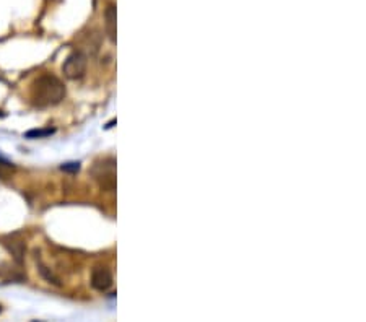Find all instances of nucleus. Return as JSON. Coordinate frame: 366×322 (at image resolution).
Here are the masks:
<instances>
[{
  "label": "nucleus",
  "mask_w": 366,
  "mask_h": 322,
  "mask_svg": "<svg viewBox=\"0 0 366 322\" xmlns=\"http://www.w3.org/2000/svg\"><path fill=\"white\" fill-rule=\"evenodd\" d=\"M38 269H39V274L46 278V280L49 282V283H52V285H55V287H60V280L57 277H55L52 272H51V269H47L44 264L42 262H39L38 264Z\"/></svg>",
  "instance_id": "6"
},
{
  "label": "nucleus",
  "mask_w": 366,
  "mask_h": 322,
  "mask_svg": "<svg viewBox=\"0 0 366 322\" xmlns=\"http://www.w3.org/2000/svg\"><path fill=\"white\" fill-rule=\"evenodd\" d=\"M0 311H2V308H0Z\"/></svg>",
  "instance_id": "10"
},
{
  "label": "nucleus",
  "mask_w": 366,
  "mask_h": 322,
  "mask_svg": "<svg viewBox=\"0 0 366 322\" xmlns=\"http://www.w3.org/2000/svg\"><path fill=\"white\" fill-rule=\"evenodd\" d=\"M55 131L54 129H36V131H28L24 134V137L26 139H38V137H47V135H52Z\"/></svg>",
  "instance_id": "7"
},
{
  "label": "nucleus",
  "mask_w": 366,
  "mask_h": 322,
  "mask_svg": "<svg viewBox=\"0 0 366 322\" xmlns=\"http://www.w3.org/2000/svg\"><path fill=\"white\" fill-rule=\"evenodd\" d=\"M91 287L96 292H108L113 287V274L106 267H95L91 272Z\"/></svg>",
  "instance_id": "4"
},
{
  "label": "nucleus",
  "mask_w": 366,
  "mask_h": 322,
  "mask_svg": "<svg viewBox=\"0 0 366 322\" xmlns=\"http://www.w3.org/2000/svg\"><path fill=\"white\" fill-rule=\"evenodd\" d=\"M104 20H106V33L109 39L116 42V5H108L106 11H104Z\"/></svg>",
  "instance_id": "5"
},
{
  "label": "nucleus",
  "mask_w": 366,
  "mask_h": 322,
  "mask_svg": "<svg viewBox=\"0 0 366 322\" xmlns=\"http://www.w3.org/2000/svg\"><path fill=\"white\" fill-rule=\"evenodd\" d=\"M64 98H65V86L57 77L41 75L31 83L29 100L36 108L44 109V108L57 106Z\"/></svg>",
  "instance_id": "1"
},
{
  "label": "nucleus",
  "mask_w": 366,
  "mask_h": 322,
  "mask_svg": "<svg viewBox=\"0 0 366 322\" xmlns=\"http://www.w3.org/2000/svg\"><path fill=\"white\" fill-rule=\"evenodd\" d=\"M93 176L101 187L113 190L116 187V161L111 158L99 161L93 168Z\"/></svg>",
  "instance_id": "2"
},
{
  "label": "nucleus",
  "mask_w": 366,
  "mask_h": 322,
  "mask_svg": "<svg viewBox=\"0 0 366 322\" xmlns=\"http://www.w3.org/2000/svg\"><path fill=\"white\" fill-rule=\"evenodd\" d=\"M0 163H3V164H8V161L5 160V158H2V157H0Z\"/></svg>",
  "instance_id": "9"
},
{
  "label": "nucleus",
  "mask_w": 366,
  "mask_h": 322,
  "mask_svg": "<svg viewBox=\"0 0 366 322\" xmlns=\"http://www.w3.org/2000/svg\"><path fill=\"white\" fill-rule=\"evenodd\" d=\"M80 168V163H65L62 164V169L64 171H78Z\"/></svg>",
  "instance_id": "8"
},
{
  "label": "nucleus",
  "mask_w": 366,
  "mask_h": 322,
  "mask_svg": "<svg viewBox=\"0 0 366 322\" xmlns=\"http://www.w3.org/2000/svg\"><path fill=\"white\" fill-rule=\"evenodd\" d=\"M86 65H88V60H86V55L83 52H73L64 62V75L70 80H80L83 78L86 73Z\"/></svg>",
  "instance_id": "3"
}]
</instances>
